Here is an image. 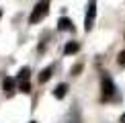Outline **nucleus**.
Instances as JSON below:
<instances>
[{"label": "nucleus", "mask_w": 125, "mask_h": 123, "mask_svg": "<svg viewBox=\"0 0 125 123\" xmlns=\"http://www.w3.org/2000/svg\"><path fill=\"white\" fill-rule=\"evenodd\" d=\"M47 12H49V4H47V0L37 2V4H35V8H33V12H31V17H29V23H31V25H37L39 20H43L45 17H47Z\"/></svg>", "instance_id": "nucleus-1"}, {"label": "nucleus", "mask_w": 125, "mask_h": 123, "mask_svg": "<svg viewBox=\"0 0 125 123\" xmlns=\"http://www.w3.org/2000/svg\"><path fill=\"white\" fill-rule=\"evenodd\" d=\"M101 88H103V99L105 101H111L113 96H115V92H117L115 84H113V80L109 78V76H103L101 78Z\"/></svg>", "instance_id": "nucleus-2"}, {"label": "nucleus", "mask_w": 125, "mask_h": 123, "mask_svg": "<svg viewBox=\"0 0 125 123\" xmlns=\"http://www.w3.org/2000/svg\"><path fill=\"white\" fill-rule=\"evenodd\" d=\"M94 19H96V0H90L86 6V17H84V29L90 31L94 27Z\"/></svg>", "instance_id": "nucleus-3"}, {"label": "nucleus", "mask_w": 125, "mask_h": 123, "mask_svg": "<svg viewBox=\"0 0 125 123\" xmlns=\"http://www.w3.org/2000/svg\"><path fill=\"white\" fill-rule=\"evenodd\" d=\"M58 29H60V31H74V23H72L70 19L62 17V19L58 20Z\"/></svg>", "instance_id": "nucleus-4"}, {"label": "nucleus", "mask_w": 125, "mask_h": 123, "mask_svg": "<svg viewBox=\"0 0 125 123\" xmlns=\"http://www.w3.org/2000/svg\"><path fill=\"white\" fill-rule=\"evenodd\" d=\"M51 74H53V66H47L45 70H41V74H39V82H47L51 78Z\"/></svg>", "instance_id": "nucleus-5"}, {"label": "nucleus", "mask_w": 125, "mask_h": 123, "mask_svg": "<svg viewBox=\"0 0 125 123\" xmlns=\"http://www.w3.org/2000/svg\"><path fill=\"white\" fill-rule=\"evenodd\" d=\"M2 88H4V92H6V94H12V92H14V80H12V78H4Z\"/></svg>", "instance_id": "nucleus-6"}, {"label": "nucleus", "mask_w": 125, "mask_h": 123, "mask_svg": "<svg viewBox=\"0 0 125 123\" xmlns=\"http://www.w3.org/2000/svg\"><path fill=\"white\" fill-rule=\"evenodd\" d=\"M66 92H68V84H58L55 90H53V96H55V99H64Z\"/></svg>", "instance_id": "nucleus-7"}, {"label": "nucleus", "mask_w": 125, "mask_h": 123, "mask_svg": "<svg viewBox=\"0 0 125 123\" xmlns=\"http://www.w3.org/2000/svg\"><path fill=\"white\" fill-rule=\"evenodd\" d=\"M78 49H80V45H78L76 41H70V43L64 47V53H66V55H72V53H76Z\"/></svg>", "instance_id": "nucleus-8"}, {"label": "nucleus", "mask_w": 125, "mask_h": 123, "mask_svg": "<svg viewBox=\"0 0 125 123\" xmlns=\"http://www.w3.org/2000/svg\"><path fill=\"white\" fill-rule=\"evenodd\" d=\"M29 76H31V70L25 66V68L19 70V76H17V78H19V82H21V80H29Z\"/></svg>", "instance_id": "nucleus-9"}, {"label": "nucleus", "mask_w": 125, "mask_h": 123, "mask_svg": "<svg viewBox=\"0 0 125 123\" xmlns=\"http://www.w3.org/2000/svg\"><path fill=\"white\" fill-rule=\"evenodd\" d=\"M19 90H21V92H25V94H29V92H31V84H29V80H21V82H19Z\"/></svg>", "instance_id": "nucleus-10"}, {"label": "nucleus", "mask_w": 125, "mask_h": 123, "mask_svg": "<svg viewBox=\"0 0 125 123\" xmlns=\"http://www.w3.org/2000/svg\"><path fill=\"white\" fill-rule=\"evenodd\" d=\"M80 72H82V64H76L74 68H72V76H78Z\"/></svg>", "instance_id": "nucleus-11"}, {"label": "nucleus", "mask_w": 125, "mask_h": 123, "mask_svg": "<svg viewBox=\"0 0 125 123\" xmlns=\"http://www.w3.org/2000/svg\"><path fill=\"white\" fill-rule=\"evenodd\" d=\"M117 62H119V66H125V51H121V53H119Z\"/></svg>", "instance_id": "nucleus-12"}, {"label": "nucleus", "mask_w": 125, "mask_h": 123, "mask_svg": "<svg viewBox=\"0 0 125 123\" xmlns=\"http://www.w3.org/2000/svg\"><path fill=\"white\" fill-rule=\"evenodd\" d=\"M119 123H125V113L121 115V119H119Z\"/></svg>", "instance_id": "nucleus-13"}, {"label": "nucleus", "mask_w": 125, "mask_h": 123, "mask_svg": "<svg viewBox=\"0 0 125 123\" xmlns=\"http://www.w3.org/2000/svg\"><path fill=\"white\" fill-rule=\"evenodd\" d=\"M0 17H2V10H0Z\"/></svg>", "instance_id": "nucleus-14"}, {"label": "nucleus", "mask_w": 125, "mask_h": 123, "mask_svg": "<svg viewBox=\"0 0 125 123\" xmlns=\"http://www.w3.org/2000/svg\"><path fill=\"white\" fill-rule=\"evenodd\" d=\"M31 123H35V121H31Z\"/></svg>", "instance_id": "nucleus-15"}]
</instances>
